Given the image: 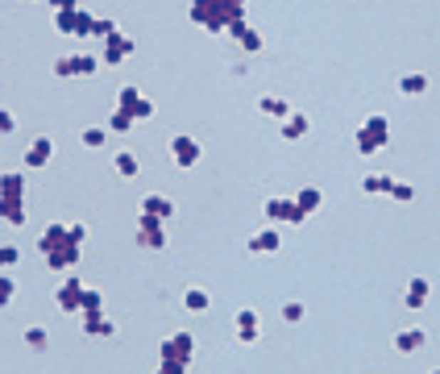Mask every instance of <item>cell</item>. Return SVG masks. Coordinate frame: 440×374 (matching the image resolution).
<instances>
[{"label": "cell", "mask_w": 440, "mask_h": 374, "mask_svg": "<svg viewBox=\"0 0 440 374\" xmlns=\"http://www.w3.org/2000/svg\"><path fill=\"white\" fill-rule=\"evenodd\" d=\"M237 4H249V0H237Z\"/></svg>", "instance_id": "obj_46"}, {"label": "cell", "mask_w": 440, "mask_h": 374, "mask_svg": "<svg viewBox=\"0 0 440 374\" xmlns=\"http://www.w3.org/2000/svg\"><path fill=\"white\" fill-rule=\"evenodd\" d=\"M142 96V92H137V88H133V83H125L121 92H117V108H129V104H133V100Z\"/></svg>", "instance_id": "obj_41"}, {"label": "cell", "mask_w": 440, "mask_h": 374, "mask_svg": "<svg viewBox=\"0 0 440 374\" xmlns=\"http://www.w3.org/2000/svg\"><path fill=\"white\" fill-rule=\"evenodd\" d=\"M391 196L399 199V204H412V199H416V187H412V183H391Z\"/></svg>", "instance_id": "obj_38"}, {"label": "cell", "mask_w": 440, "mask_h": 374, "mask_svg": "<svg viewBox=\"0 0 440 374\" xmlns=\"http://www.w3.org/2000/svg\"><path fill=\"white\" fill-rule=\"evenodd\" d=\"M104 142H108V133H104V129H83V146L100 150V146H104Z\"/></svg>", "instance_id": "obj_39"}, {"label": "cell", "mask_w": 440, "mask_h": 374, "mask_svg": "<svg viewBox=\"0 0 440 374\" xmlns=\"http://www.w3.org/2000/svg\"><path fill=\"white\" fill-rule=\"evenodd\" d=\"M67 237H71V233H67V224H46V229H42V237H38V249L46 254V249H54L58 241H67Z\"/></svg>", "instance_id": "obj_25"}, {"label": "cell", "mask_w": 440, "mask_h": 374, "mask_svg": "<svg viewBox=\"0 0 440 374\" xmlns=\"http://www.w3.org/2000/svg\"><path fill=\"white\" fill-rule=\"evenodd\" d=\"M303 316H308V308H303V303H283V321H287V324H299Z\"/></svg>", "instance_id": "obj_37"}, {"label": "cell", "mask_w": 440, "mask_h": 374, "mask_svg": "<svg viewBox=\"0 0 440 374\" xmlns=\"http://www.w3.org/2000/svg\"><path fill=\"white\" fill-rule=\"evenodd\" d=\"M154 374H187V366H183V362H162V358H158V370Z\"/></svg>", "instance_id": "obj_42"}, {"label": "cell", "mask_w": 440, "mask_h": 374, "mask_svg": "<svg viewBox=\"0 0 440 374\" xmlns=\"http://www.w3.org/2000/svg\"><path fill=\"white\" fill-rule=\"evenodd\" d=\"M25 199H9V196H0V221L4 224H13V229H21L25 224Z\"/></svg>", "instance_id": "obj_16"}, {"label": "cell", "mask_w": 440, "mask_h": 374, "mask_svg": "<svg viewBox=\"0 0 440 374\" xmlns=\"http://www.w3.org/2000/svg\"><path fill=\"white\" fill-rule=\"evenodd\" d=\"M100 308H104V296L96 287H83V312H100Z\"/></svg>", "instance_id": "obj_36"}, {"label": "cell", "mask_w": 440, "mask_h": 374, "mask_svg": "<svg viewBox=\"0 0 440 374\" xmlns=\"http://www.w3.org/2000/svg\"><path fill=\"white\" fill-rule=\"evenodd\" d=\"M67 233H71V241H79V246L88 241V224H67Z\"/></svg>", "instance_id": "obj_44"}, {"label": "cell", "mask_w": 440, "mask_h": 374, "mask_svg": "<svg viewBox=\"0 0 440 374\" xmlns=\"http://www.w3.org/2000/svg\"><path fill=\"white\" fill-rule=\"evenodd\" d=\"M112 321H104L100 312H83V337H108Z\"/></svg>", "instance_id": "obj_24"}, {"label": "cell", "mask_w": 440, "mask_h": 374, "mask_svg": "<svg viewBox=\"0 0 440 374\" xmlns=\"http://www.w3.org/2000/svg\"><path fill=\"white\" fill-rule=\"evenodd\" d=\"M187 17L196 25H204L208 33H229L245 17V4H237V0H192Z\"/></svg>", "instance_id": "obj_1"}, {"label": "cell", "mask_w": 440, "mask_h": 374, "mask_svg": "<svg viewBox=\"0 0 440 374\" xmlns=\"http://www.w3.org/2000/svg\"><path fill=\"white\" fill-rule=\"evenodd\" d=\"M17 299V283H13V274H0V308H9Z\"/></svg>", "instance_id": "obj_33"}, {"label": "cell", "mask_w": 440, "mask_h": 374, "mask_svg": "<svg viewBox=\"0 0 440 374\" xmlns=\"http://www.w3.org/2000/svg\"><path fill=\"white\" fill-rule=\"evenodd\" d=\"M50 158H54V137H33L25 150V171H42Z\"/></svg>", "instance_id": "obj_10"}, {"label": "cell", "mask_w": 440, "mask_h": 374, "mask_svg": "<svg viewBox=\"0 0 440 374\" xmlns=\"http://www.w3.org/2000/svg\"><path fill=\"white\" fill-rule=\"evenodd\" d=\"M158 358H162V362H183V366H192V358H196L192 333H171V337L158 346Z\"/></svg>", "instance_id": "obj_2"}, {"label": "cell", "mask_w": 440, "mask_h": 374, "mask_svg": "<svg viewBox=\"0 0 440 374\" xmlns=\"http://www.w3.org/2000/svg\"><path fill=\"white\" fill-rule=\"evenodd\" d=\"M208 303H212V299H208L204 287H187V291H183V308H187V312H208Z\"/></svg>", "instance_id": "obj_27"}, {"label": "cell", "mask_w": 440, "mask_h": 374, "mask_svg": "<svg viewBox=\"0 0 440 374\" xmlns=\"http://www.w3.org/2000/svg\"><path fill=\"white\" fill-rule=\"evenodd\" d=\"M283 246V233L270 224V229H262V233H253L249 237V254H274V249Z\"/></svg>", "instance_id": "obj_14"}, {"label": "cell", "mask_w": 440, "mask_h": 374, "mask_svg": "<svg viewBox=\"0 0 440 374\" xmlns=\"http://www.w3.org/2000/svg\"><path fill=\"white\" fill-rule=\"evenodd\" d=\"M229 33H233V38H237V46L249 50V54H258V50H262V33H258V25H249L245 17H241L237 25H233Z\"/></svg>", "instance_id": "obj_13"}, {"label": "cell", "mask_w": 440, "mask_h": 374, "mask_svg": "<svg viewBox=\"0 0 440 374\" xmlns=\"http://www.w3.org/2000/svg\"><path fill=\"white\" fill-rule=\"evenodd\" d=\"M25 346H29V349H46V328H42V324L25 328Z\"/></svg>", "instance_id": "obj_34"}, {"label": "cell", "mask_w": 440, "mask_h": 374, "mask_svg": "<svg viewBox=\"0 0 440 374\" xmlns=\"http://www.w3.org/2000/svg\"><path fill=\"white\" fill-rule=\"evenodd\" d=\"M266 217H270V224H303L308 221V212L295 204V196L291 199H283V196L266 199Z\"/></svg>", "instance_id": "obj_5"}, {"label": "cell", "mask_w": 440, "mask_h": 374, "mask_svg": "<svg viewBox=\"0 0 440 374\" xmlns=\"http://www.w3.org/2000/svg\"><path fill=\"white\" fill-rule=\"evenodd\" d=\"M295 204H299V208H303V212L312 217V212H316L320 204H324V192H320V187H303V192L295 196Z\"/></svg>", "instance_id": "obj_29"}, {"label": "cell", "mask_w": 440, "mask_h": 374, "mask_svg": "<svg viewBox=\"0 0 440 374\" xmlns=\"http://www.w3.org/2000/svg\"><path fill=\"white\" fill-rule=\"evenodd\" d=\"M125 113H129L133 121H150V117H154V100L137 96V100H133V104H129V108H125Z\"/></svg>", "instance_id": "obj_30"}, {"label": "cell", "mask_w": 440, "mask_h": 374, "mask_svg": "<svg viewBox=\"0 0 440 374\" xmlns=\"http://www.w3.org/2000/svg\"><path fill=\"white\" fill-rule=\"evenodd\" d=\"M428 296H432V283H428L424 274H416V279L407 283V296H403V308H424V303H428Z\"/></svg>", "instance_id": "obj_15"}, {"label": "cell", "mask_w": 440, "mask_h": 374, "mask_svg": "<svg viewBox=\"0 0 440 374\" xmlns=\"http://www.w3.org/2000/svg\"><path fill=\"white\" fill-rule=\"evenodd\" d=\"M432 374H440V370H432Z\"/></svg>", "instance_id": "obj_47"}, {"label": "cell", "mask_w": 440, "mask_h": 374, "mask_svg": "<svg viewBox=\"0 0 440 374\" xmlns=\"http://www.w3.org/2000/svg\"><path fill=\"white\" fill-rule=\"evenodd\" d=\"M50 4H54V9H63V4H79V0H50Z\"/></svg>", "instance_id": "obj_45"}, {"label": "cell", "mask_w": 440, "mask_h": 374, "mask_svg": "<svg viewBox=\"0 0 440 374\" xmlns=\"http://www.w3.org/2000/svg\"><path fill=\"white\" fill-rule=\"evenodd\" d=\"M54 303L63 312H83V279L79 274H67L58 287H54Z\"/></svg>", "instance_id": "obj_6"}, {"label": "cell", "mask_w": 440, "mask_h": 374, "mask_svg": "<svg viewBox=\"0 0 440 374\" xmlns=\"http://www.w3.org/2000/svg\"><path fill=\"white\" fill-rule=\"evenodd\" d=\"M79 258H83V246L79 241H58L54 249H46V262H50V271H75L79 266Z\"/></svg>", "instance_id": "obj_7"}, {"label": "cell", "mask_w": 440, "mask_h": 374, "mask_svg": "<svg viewBox=\"0 0 440 374\" xmlns=\"http://www.w3.org/2000/svg\"><path fill=\"white\" fill-rule=\"evenodd\" d=\"M108 33H117V21H108V17H96V25H92V38H108Z\"/></svg>", "instance_id": "obj_40"}, {"label": "cell", "mask_w": 440, "mask_h": 374, "mask_svg": "<svg viewBox=\"0 0 440 374\" xmlns=\"http://www.w3.org/2000/svg\"><path fill=\"white\" fill-rule=\"evenodd\" d=\"M13 129H17V117L9 108H0V133H13Z\"/></svg>", "instance_id": "obj_43"}, {"label": "cell", "mask_w": 440, "mask_h": 374, "mask_svg": "<svg viewBox=\"0 0 440 374\" xmlns=\"http://www.w3.org/2000/svg\"><path fill=\"white\" fill-rule=\"evenodd\" d=\"M129 54H133V38H125L121 29H117V33H108V38H104V54H100V63H104V67H121Z\"/></svg>", "instance_id": "obj_9"}, {"label": "cell", "mask_w": 440, "mask_h": 374, "mask_svg": "<svg viewBox=\"0 0 440 374\" xmlns=\"http://www.w3.org/2000/svg\"><path fill=\"white\" fill-rule=\"evenodd\" d=\"M424 341H428L424 328H403V333L394 337V349H399V353H416V349H424Z\"/></svg>", "instance_id": "obj_19"}, {"label": "cell", "mask_w": 440, "mask_h": 374, "mask_svg": "<svg viewBox=\"0 0 440 374\" xmlns=\"http://www.w3.org/2000/svg\"><path fill=\"white\" fill-rule=\"evenodd\" d=\"M21 262V249L17 246H0V271H13Z\"/></svg>", "instance_id": "obj_35"}, {"label": "cell", "mask_w": 440, "mask_h": 374, "mask_svg": "<svg viewBox=\"0 0 440 374\" xmlns=\"http://www.w3.org/2000/svg\"><path fill=\"white\" fill-rule=\"evenodd\" d=\"M137 246H142V249H167V229H162V217H150V212H142V217H137Z\"/></svg>", "instance_id": "obj_4"}, {"label": "cell", "mask_w": 440, "mask_h": 374, "mask_svg": "<svg viewBox=\"0 0 440 374\" xmlns=\"http://www.w3.org/2000/svg\"><path fill=\"white\" fill-rule=\"evenodd\" d=\"M258 337H262L258 312H253V308H241V312H237V341H241V346H253Z\"/></svg>", "instance_id": "obj_11"}, {"label": "cell", "mask_w": 440, "mask_h": 374, "mask_svg": "<svg viewBox=\"0 0 440 374\" xmlns=\"http://www.w3.org/2000/svg\"><path fill=\"white\" fill-rule=\"evenodd\" d=\"M0 196L25 199V171H4L0 175Z\"/></svg>", "instance_id": "obj_18"}, {"label": "cell", "mask_w": 440, "mask_h": 374, "mask_svg": "<svg viewBox=\"0 0 440 374\" xmlns=\"http://www.w3.org/2000/svg\"><path fill=\"white\" fill-rule=\"evenodd\" d=\"M112 167H117V175H121V179H133V175H142V162H137V154H133V150H121V154L112 158Z\"/></svg>", "instance_id": "obj_23"}, {"label": "cell", "mask_w": 440, "mask_h": 374, "mask_svg": "<svg viewBox=\"0 0 440 374\" xmlns=\"http://www.w3.org/2000/svg\"><path fill=\"white\" fill-rule=\"evenodd\" d=\"M362 125H366L370 133H378V137H387V142H391V121H387L382 113H370V117H366Z\"/></svg>", "instance_id": "obj_31"}, {"label": "cell", "mask_w": 440, "mask_h": 374, "mask_svg": "<svg viewBox=\"0 0 440 374\" xmlns=\"http://www.w3.org/2000/svg\"><path fill=\"white\" fill-rule=\"evenodd\" d=\"M133 117H129V113H125V108H117V113H112V117H108V129H112V133H129V129H133Z\"/></svg>", "instance_id": "obj_32"}, {"label": "cell", "mask_w": 440, "mask_h": 374, "mask_svg": "<svg viewBox=\"0 0 440 374\" xmlns=\"http://www.w3.org/2000/svg\"><path fill=\"white\" fill-rule=\"evenodd\" d=\"M199 154H204V150H199L196 137H187V133L171 137V158H174V167H179V171H192V167L199 162Z\"/></svg>", "instance_id": "obj_8"}, {"label": "cell", "mask_w": 440, "mask_h": 374, "mask_svg": "<svg viewBox=\"0 0 440 374\" xmlns=\"http://www.w3.org/2000/svg\"><path fill=\"white\" fill-rule=\"evenodd\" d=\"M79 17H83L79 4H63V9H54V29L67 38H79Z\"/></svg>", "instance_id": "obj_12"}, {"label": "cell", "mask_w": 440, "mask_h": 374, "mask_svg": "<svg viewBox=\"0 0 440 374\" xmlns=\"http://www.w3.org/2000/svg\"><path fill=\"white\" fill-rule=\"evenodd\" d=\"M258 108H262L266 117H274V121H287V117L295 113V108H291L283 96H262V100H258Z\"/></svg>", "instance_id": "obj_21"}, {"label": "cell", "mask_w": 440, "mask_h": 374, "mask_svg": "<svg viewBox=\"0 0 440 374\" xmlns=\"http://www.w3.org/2000/svg\"><path fill=\"white\" fill-rule=\"evenodd\" d=\"M308 129H312V121H308L303 113H291V117L283 121V137H287V142H299V137H308Z\"/></svg>", "instance_id": "obj_22"}, {"label": "cell", "mask_w": 440, "mask_h": 374, "mask_svg": "<svg viewBox=\"0 0 440 374\" xmlns=\"http://www.w3.org/2000/svg\"><path fill=\"white\" fill-rule=\"evenodd\" d=\"M399 92H403V96H424V92H428V75L424 71L399 75Z\"/></svg>", "instance_id": "obj_20"}, {"label": "cell", "mask_w": 440, "mask_h": 374, "mask_svg": "<svg viewBox=\"0 0 440 374\" xmlns=\"http://www.w3.org/2000/svg\"><path fill=\"white\" fill-rule=\"evenodd\" d=\"M96 71H100V58H96V54H63V58H54V75H58V79L96 75Z\"/></svg>", "instance_id": "obj_3"}, {"label": "cell", "mask_w": 440, "mask_h": 374, "mask_svg": "<svg viewBox=\"0 0 440 374\" xmlns=\"http://www.w3.org/2000/svg\"><path fill=\"white\" fill-rule=\"evenodd\" d=\"M142 212H150V217H162V221H167V217L174 212V204L167 196H154V192H150V196L142 199Z\"/></svg>", "instance_id": "obj_26"}, {"label": "cell", "mask_w": 440, "mask_h": 374, "mask_svg": "<svg viewBox=\"0 0 440 374\" xmlns=\"http://www.w3.org/2000/svg\"><path fill=\"white\" fill-rule=\"evenodd\" d=\"M391 175H366V179H362V192H366V196H382V192H387V196H391Z\"/></svg>", "instance_id": "obj_28"}, {"label": "cell", "mask_w": 440, "mask_h": 374, "mask_svg": "<svg viewBox=\"0 0 440 374\" xmlns=\"http://www.w3.org/2000/svg\"><path fill=\"white\" fill-rule=\"evenodd\" d=\"M353 146H357V154L362 158H370V154H378V150H387V137H378V133H370L366 125L353 133Z\"/></svg>", "instance_id": "obj_17"}]
</instances>
